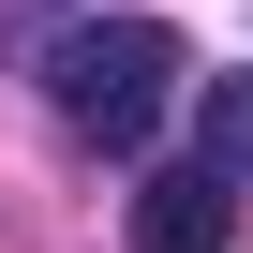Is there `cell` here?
Instances as JSON below:
<instances>
[{
    "mask_svg": "<svg viewBox=\"0 0 253 253\" xmlns=\"http://www.w3.org/2000/svg\"><path fill=\"white\" fill-rule=\"evenodd\" d=\"M30 60H45V104L75 119L89 149H149L164 104H179V75H194V45L164 15H60Z\"/></svg>",
    "mask_w": 253,
    "mask_h": 253,
    "instance_id": "obj_1",
    "label": "cell"
},
{
    "mask_svg": "<svg viewBox=\"0 0 253 253\" xmlns=\"http://www.w3.org/2000/svg\"><path fill=\"white\" fill-rule=\"evenodd\" d=\"M223 209H238V194H223L209 164H164V179L134 194V253H223Z\"/></svg>",
    "mask_w": 253,
    "mask_h": 253,
    "instance_id": "obj_2",
    "label": "cell"
},
{
    "mask_svg": "<svg viewBox=\"0 0 253 253\" xmlns=\"http://www.w3.org/2000/svg\"><path fill=\"white\" fill-rule=\"evenodd\" d=\"M194 164H209L223 194H253V75H223V89H209V119H194Z\"/></svg>",
    "mask_w": 253,
    "mask_h": 253,
    "instance_id": "obj_3",
    "label": "cell"
},
{
    "mask_svg": "<svg viewBox=\"0 0 253 253\" xmlns=\"http://www.w3.org/2000/svg\"><path fill=\"white\" fill-rule=\"evenodd\" d=\"M0 30H15V45H45V30H60V0H0Z\"/></svg>",
    "mask_w": 253,
    "mask_h": 253,
    "instance_id": "obj_4",
    "label": "cell"
}]
</instances>
